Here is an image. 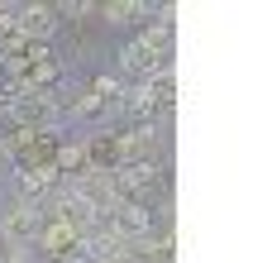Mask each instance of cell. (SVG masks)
<instances>
[{
	"label": "cell",
	"mask_w": 253,
	"mask_h": 263,
	"mask_svg": "<svg viewBox=\"0 0 253 263\" xmlns=\"http://www.w3.org/2000/svg\"><path fill=\"white\" fill-rule=\"evenodd\" d=\"M0 263H34V249H29V244H5Z\"/></svg>",
	"instance_id": "obj_1"
}]
</instances>
